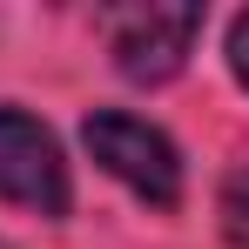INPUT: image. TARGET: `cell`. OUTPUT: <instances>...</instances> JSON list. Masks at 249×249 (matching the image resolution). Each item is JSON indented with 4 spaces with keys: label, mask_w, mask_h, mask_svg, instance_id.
Returning <instances> with one entry per match:
<instances>
[{
    "label": "cell",
    "mask_w": 249,
    "mask_h": 249,
    "mask_svg": "<svg viewBox=\"0 0 249 249\" xmlns=\"http://www.w3.org/2000/svg\"><path fill=\"white\" fill-rule=\"evenodd\" d=\"M229 68H236V81L249 88V14L229 20Z\"/></svg>",
    "instance_id": "5b68a950"
},
{
    "label": "cell",
    "mask_w": 249,
    "mask_h": 249,
    "mask_svg": "<svg viewBox=\"0 0 249 249\" xmlns=\"http://www.w3.org/2000/svg\"><path fill=\"white\" fill-rule=\"evenodd\" d=\"M101 34H108V54L122 68V81H175L189 47L202 34V7H108L101 14Z\"/></svg>",
    "instance_id": "7a4b0ae2"
},
{
    "label": "cell",
    "mask_w": 249,
    "mask_h": 249,
    "mask_svg": "<svg viewBox=\"0 0 249 249\" xmlns=\"http://www.w3.org/2000/svg\"><path fill=\"white\" fill-rule=\"evenodd\" d=\"M215 215H222V236H229V249H249V162H236L229 175H222Z\"/></svg>",
    "instance_id": "277c9868"
},
{
    "label": "cell",
    "mask_w": 249,
    "mask_h": 249,
    "mask_svg": "<svg viewBox=\"0 0 249 249\" xmlns=\"http://www.w3.org/2000/svg\"><path fill=\"white\" fill-rule=\"evenodd\" d=\"M81 142H88V155L108 168L128 196H142L148 209H175L182 202V155H175V142L155 122L122 115V108H101V115L81 122Z\"/></svg>",
    "instance_id": "6da1fadb"
},
{
    "label": "cell",
    "mask_w": 249,
    "mask_h": 249,
    "mask_svg": "<svg viewBox=\"0 0 249 249\" xmlns=\"http://www.w3.org/2000/svg\"><path fill=\"white\" fill-rule=\"evenodd\" d=\"M0 249H7V243H0Z\"/></svg>",
    "instance_id": "8992f818"
},
{
    "label": "cell",
    "mask_w": 249,
    "mask_h": 249,
    "mask_svg": "<svg viewBox=\"0 0 249 249\" xmlns=\"http://www.w3.org/2000/svg\"><path fill=\"white\" fill-rule=\"evenodd\" d=\"M0 202H20L34 215H68V202H74L61 142L27 108H0Z\"/></svg>",
    "instance_id": "3957f363"
}]
</instances>
